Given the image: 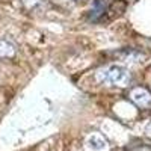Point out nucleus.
Wrapping results in <instances>:
<instances>
[{"label": "nucleus", "mask_w": 151, "mask_h": 151, "mask_svg": "<svg viewBox=\"0 0 151 151\" xmlns=\"http://www.w3.org/2000/svg\"><path fill=\"white\" fill-rule=\"evenodd\" d=\"M132 97L133 100L141 104V106H147V104H151V95L145 91V89H141V88H136V89L132 92Z\"/></svg>", "instance_id": "obj_3"}, {"label": "nucleus", "mask_w": 151, "mask_h": 151, "mask_svg": "<svg viewBox=\"0 0 151 151\" xmlns=\"http://www.w3.org/2000/svg\"><path fill=\"white\" fill-rule=\"evenodd\" d=\"M14 55H15V47L5 40H0V58H12Z\"/></svg>", "instance_id": "obj_4"}, {"label": "nucleus", "mask_w": 151, "mask_h": 151, "mask_svg": "<svg viewBox=\"0 0 151 151\" xmlns=\"http://www.w3.org/2000/svg\"><path fill=\"white\" fill-rule=\"evenodd\" d=\"M97 79L103 83H109V85H118V86H125L129 85L132 77L130 73L118 65H110L106 67L103 70H100L97 73Z\"/></svg>", "instance_id": "obj_1"}, {"label": "nucleus", "mask_w": 151, "mask_h": 151, "mask_svg": "<svg viewBox=\"0 0 151 151\" xmlns=\"http://www.w3.org/2000/svg\"><path fill=\"white\" fill-rule=\"evenodd\" d=\"M107 0H95V3H94V8L91 9V20L97 21L100 20L101 17H104L106 14V11H107Z\"/></svg>", "instance_id": "obj_2"}]
</instances>
